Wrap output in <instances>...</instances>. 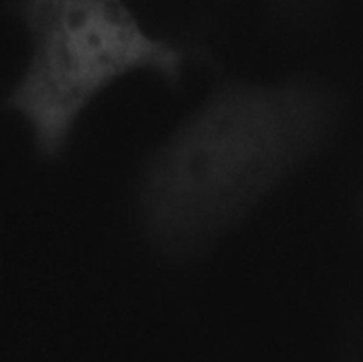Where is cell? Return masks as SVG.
<instances>
[{
  "mask_svg": "<svg viewBox=\"0 0 363 362\" xmlns=\"http://www.w3.org/2000/svg\"><path fill=\"white\" fill-rule=\"evenodd\" d=\"M28 39L23 71L4 99L43 160H59L92 103L123 78L177 84L186 52L152 34L124 0H16Z\"/></svg>",
  "mask_w": 363,
  "mask_h": 362,
  "instance_id": "7a4b0ae2",
  "label": "cell"
},
{
  "mask_svg": "<svg viewBox=\"0 0 363 362\" xmlns=\"http://www.w3.org/2000/svg\"><path fill=\"white\" fill-rule=\"evenodd\" d=\"M337 114L318 82L223 84L145 158L135 188L144 240L167 261L201 258L325 148Z\"/></svg>",
  "mask_w": 363,
  "mask_h": 362,
  "instance_id": "6da1fadb",
  "label": "cell"
}]
</instances>
